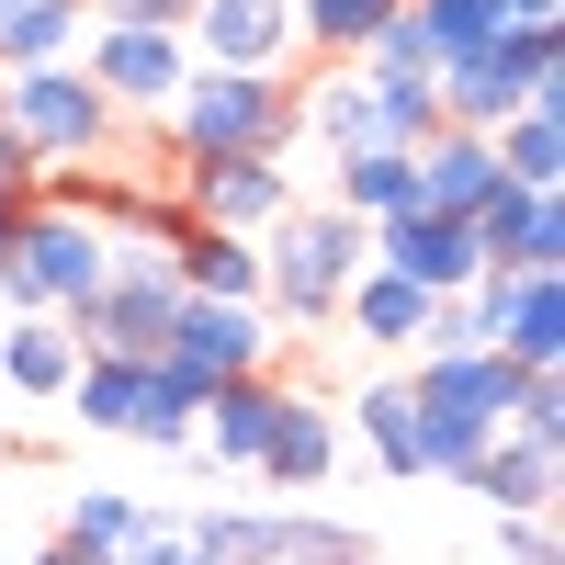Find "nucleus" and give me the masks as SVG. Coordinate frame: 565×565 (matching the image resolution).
<instances>
[{
  "label": "nucleus",
  "mask_w": 565,
  "mask_h": 565,
  "mask_svg": "<svg viewBox=\"0 0 565 565\" xmlns=\"http://www.w3.org/2000/svg\"><path fill=\"white\" fill-rule=\"evenodd\" d=\"M452 487H476L487 509H498V521H521V509H554V487H565V452L554 441H521V430H498L476 463H463V476Z\"/></svg>",
  "instance_id": "obj_19"
},
{
  "label": "nucleus",
  "mask_w": 565,
  "mask_h": 565,
  "mask_svg": "<svg viewBox=\"0 0 565 565\" xmlns=\"http://www.w3.org/2000/svg\"><path fill=\"white\" fill-rule=\"evenodd\" d=\"M68 407H79V430H114V441H136V407H148V351H79V373H68Z\"/></svg>",
  "instance_id": "obj_22"
},
{
  "label": "nucleus",
  "mask_w": 565,
  "mask_h": 565,
  "mask_svg": "<svg viewBox=\"0 0 565 565\" xmlns=\"http://www.w3.org/2000/svg\"><path fill=\"white\" fill-rule=\"evenodd\" d=\"M170 282L204 306H260V238H226V226H181Z\"/></svg>",
  "instance_id": "obj_20"
},
{
  "label": "nucleus",
  "mask_w": 565,
  "mask_h": 565,
  "mask_svg": "<svg viewBox=\"0 0 565 565\" xmlns=\"http://www.w3.org/2000/svg\"><path fill=\"white\" fill-rule=\"evenodd\" d=\"M271 407H282V373H226V385L204 396V418H193L204 476H249L260 441H271Z\"/></svg>",
  "instance_id": "obj_17"
},
{
  "label": "nucleus",
  "mask_w": 565,
  "mask_h": 565,
  "mask_svg": "<svg viewBox=\"0 0 565 565\" xmlns=\"http://www.w3.org/2000/svg\"><path fill=\"white\" fill-rule=\"evenodd\" d=\"M463 306H476V351L565 362V271H487Z\"/></svg>",
  "instance_id": "obj_10"
},
{
  "label": "nucleus",
  "mask_w": 565,
  "mask_h": 565,
  "mask_svg": "<svg viewBox=\"0 0 565 565\" xmlns=\"http://www.w3.org/2000/svg\"><path fill=\"white\" fill-rule=\"evenodd\" d=\"M0 125H12L45 170H90V159L114 148V125H125V114L90 90L79 57H45V68H0Z\"/></svg>",
  "instance_id": "obj_5"
},
{
  "label": "nucleus",
  "mask_w": 565,
  "mask_h": 565,
  "mask_svg": "<svg viewBox=\"0 0 565 565\" xmlns=\"http://www.w3.org/2000/svg\"><path fill=\"white\" fill-rule=\"evenodd\" d=\"M498 565H565V543H554V521H543V509L498 521Z\"/></svg>",
  "instance_id": "obj_34"
},
{
  "label": "nucleus",
  "mask_w": 565,
  "mask_h": 565,
  "mask_svg": "<svg viewBox=\"0 0 565 565\" xmlns=\"http://www.w3.org/2000/svg\"><path fill=\"white\" fill-rule=\"evenodd\" d=\"M407 170H418V215H463V226H476V204L498 193L487 136H463V125H430V136L407 148Z\"/></svg>",
  "instance_id": "obj_18"
},
{
  "label": "nucleus",
  "mask_w": 565,
  "mask_h": 565,
  "mask_svg": "<svg viewBox=\"0 0 565 565\" xmlns=\"http://www.w3.org/2000/svg\"><path fill=\"white\" fill-rule=\"evenodd\" d=\"M12 215H23V204H0V238H12Z\"/></svg>",
  "instance_id": "obj_40"
},
{
  "label": "nucleus",
  "mask_w": 565,
  "mask_h": 565,
  "mask_svg": "<svg viewBox=\"0 0 565 565\" xmlns=\"http://www.w3.org/2000/svg\"><path fill=\"white\" fill-rule=\"evenodd\" d=\"M79 68H90V90H103L114 114H159L181 79H193V45L181 34H148V23H90L79 34Z\"/></svg>",
  "instance_id": "obj_8"
},
{
  "label": "nucleus",
  "mask_w": 565,
  "mask_h": 565,
  "mask_svg": "<svg viewBox=\"0 0 565 565\" xmlns=\"http://www.w3.org/2000/svg\"><path fill=\"white\" fill-rule=\"evenodd\" d=\"M34 193H45V159L23 148L12 125H0V204H34Z\"/></svg>",
  "instance_id": "obj_36"
},
{
  "label": "nucleus",
  "mask_w": 565,
  "mask_h": 565,
  "mask_svg": "<svg viewBox=\"0 0 565 565\" xmlns=\"http://www.w3.org/2000/svg\"><path fill=\"white\" fill-rule=\"evenodd\" d=\"M193 12H204V0H103L90 23H148V34H181Z\"/></svg>",
  "instance_id": "obj_35"
},
{
  "label": "nucleus",
  "mask_w": 565,
  "mask_h": 565,
  "mask_svg": "<svg viewBox=\"0 0 565 565\" xmlns=\"http://www.w3.org/2000/svg\"><path fill=\"white\" fill-rule=\"evenodd\" d=\"M249 476H260L271 498H317L328 476H340V418H328L317 396H295V385H282L271 441H260V463H249Z\"/></svg>",
  "instance_id": "obj_16"
},
{
  "label": "nucleus",
  "mask_w": 565,
  "mask_h": 565,
  "mask_svg": "<svg viewBox=\"0 0 565 565\" xmlns=\"http://www.w3.org/2000/svg\"><path fill=\"white\" fill-rule=\"evenodd\" d=\"M487 159H498V181H521V193H565V103H532V114L487 125Z\"/></svg>",
  "instance_id": "obj_23"
},
{
  "label": "nucleus",
  "mask_w": 565,
  "mask_h": 565,
  "mask_svg": "<svg viewBox=\"0 0 565 565\" xmlns=\"http://www.w3.org/2000/svg\"><path fill=\"white\" fill-rule=\"evenodd\" d=\"M34 565H90V554H79V543H68V532H57V543H45V554H34Z\"/></svg>",
  "instance_id": "obj_39"
},
{
  "label": "nucleus",
  "mask_w": 565,
  "mask_h": 565,
  "mask_svg": "<svg viewBox=\"0 0 565 565\" xmlns=\"http://www.w3.org/2000/svg\"><path fill=\"white\" fill-rule=\"evenodd\" d=\"M373 260H385L396 282H418V295H476V282H487L463 215H385V226H373Z\"/></svg>",
  "instance_id": "obj_12"
},
{
  "label": "nucleus",
  "mask_w": 565,
  "mask_h": 565,
  "mask_svg": "<svg viewBox=\"0 0 565 565\" xmlns=\"http://www.w3.org/2000/svg\"><path fill=\"white\" fill-rule=\"evenodd\" d=\"M430 90H441V125H463V136H487V125L532 114V103H565V23H509V34H487L476 57H452Z\"/></svg>",
  "instance_id": "obj_4"
},
{
  "label": "nucleus",
  "mask_w": 565,
  "mask_h": 565,
  "mask_svg": "<svg viewBox=\"0 0 565 565\" xmlns=\"http://www.w3.org/2000/svg\"><path fill=\"white\" fill-rule=\"evenodd\" d=\"M148 521H159V509H148V498H125V487H79V498H68V543H79L90 565H114Z\"/></svg>",
  "instance_id": "obj_29"
},
{
  "label": "nucleus",
  "mask_w": 565,
  "mask_h": 565,
  "mask_svg": "<svg viewBox=\"0 0 565 565\" xmlns=\"http://www.w3.org/2000/svg\"><path fill=\"white\" fill-rule=\"evenodd\" d=\"M271 340H282V328H271L260 306H204V295H181V317H170L159 362H181V373H193V385L215 396L226 373H271Z\"/></svg>",
  "instance_id": "obj_11"
},
{
  "label": "nucleus",
  "mask_w": 565,
  "mask_h": 565,
  "mask_svg": "<svg viewBox=\"0 0 565 565\" xmlns=\"http://www.w3.org/2000/svg\"><path fill=\"white\" fill-rule=\"evenodd\" d=\"M193 554L204 565H282V498L271 509H238V498H215V509H193Z\"/></svg>",
  "instance_id": "obj_27"
},
{
  "label": "nucleus",
  "mask_w": 565,
  "mask_h": 565,
  "mask_svg": "<svg viewBox=\"0 0 565 565\" xmlns=\"http://www.w3.org/2000/svg\"><path fill=\"white\" fill-rule=\"evenodd\" d=\"M509 385H521V362H509V351H418V362H407L418 476H463V463L509 430Z\"/></svg>",
  "instance_id": "obj_3"
},
{
  "label": "nucleus",
  "mask_w": 565,
  "mask_h": 565,
  "mask_svg": "<svg viewBox=\"0 0 565 565\" xmlns=\"http://www.w3.org/2000/svg\"><path fill=\"white\" fill-rule=\"evenodd\" d=\"M351 430H362V452L385 463V476H418V396H407V373H362Z\"/></svg>",
  "instance_id": "obj_26"
},
{
  "label": "nucleus",
  "mask_w": 565,
  "mask_h": 565,
  "mask_svg": "<svg viewBox=\"0 0 565 565\" xmlns=\"http://www.w3.org/2000/svg\"><path fill=\"white\" fill-rule=\"evenodd\" d=\"M509 23H565V0H509Z\"/></svg>",
  "instance_id": "obj_38"
},
{
  "label": "nucleus",
  "mask_w": 565,
  "mask_h": 565,
  "mask_svg": "<svg viewBox=\"0 0 565 565\" xmlns=\"http://www.w3.org/2000/svg\"><path fill=\"white\" fill-rule=\"evenodd\" d=\"M181 45L193 68H295V0H204Z\"/></svg>",
  "instance_id": "obj_13"
},
{
  "label": "nucleus",
  "mask_w": 565,
  "mask_h": 565,
  "mask_svg": "<svg viewBox=\"0 0 565 565\" xmlns=\"http://www.w3.org/2000/svg\"><path fill=\"white\" fill-rule=\"evenodd\" d=\"M295 125L317 136V148L328 159H362V148H396V136H385V90H373L351 57H328L317 79H295Z\"/></svg>",
  "instance_id": "obj_15"
},
{
  "label": "nucleus",
  "mask_w": 565,
  "mask_h": 565,
  "mask_svg": "<svg viewBox=\"0 0 565 565\" xmlns=\"http://www.w3.org/2000/svg\"><path fill=\"white\" fill-rule=\"evenodd\" d=\"M282 565H373V543H340V554H282Z\"/></svg>",
  "instance_id": "obj_37"
},
{
  "label": "nucleus",
  "mask_w": 565,
  "mask_h": 565,
  "mask_svg": "<svg viewBox=\"0 0 565 565\" xmlns=\"http://www.w3.org/2000/svg\"><path fill=\"white\" fill-rule=\"evenodd\" d=\"M68 373H79V340L57 317H12V340H0V385H12L23 407H45V396H68Z\"/></svg>",
  "instance_id": "obj_25"
},
{
  "label": "nucleus",
  "mask_w": 565,
  "mask_h": 565,
  "mask_svg": "<svg viewBox=\"0 0 565 565\" xmlns=\"http://www.w3.org/2000/svg\"><path fill=\"white\" fill-rule=\"evenodd\" d=\"M373 260V226L340 215V204H295V215H271L260 226V317L271 328H328L340 317V282Z\"/></svg>",
  "instance_id": "obj_2"
},
{
  "label": "nucleus",
  "mask_w": 565,
  "mask_h": 565,
  "mask_svg": "<svg viewBox=\"0 0 565 565\" xmlns=\"http://www.w3.org/2000/svg\"><path fill=\"white\" fill-rule=\"evenodd\" d=\"M351 68H362V79H441V57H430V34H418V12H407V0L385 12V34H373Z\"/></svg>",
  "instance_id": "obj_33"
},
{
  "label": "nucleus",
  "mask_w": 565,
  "mask_h": 565,
  "mask_svg": "<svg viewBox=\"0 0 565 565\" xmlns=\"http://www.w3.org/2000/svg\"><path fill=\"white\" fill-rule=\"evenodd\" d=\"M193 418H204V385L181 362L148 351V407H136V441H159V452H193Z\"/></svg>",
  "instance_id": "obj_31"
},
{
  "label": "nucleus",
  "mask_w": 565,
  "mask_h": 565,
  "mask_svg": "<svg viewBox=\"0 0 565 565\" xmlns=\"http://www.w3.org/2000/svg\"><path fill=\"white\" fill-rule=\"evenodd\" d=\"M476 260L487 271H565V193L498 181V193L476 204Z\"/></svg>",
  "instance_id": "obj_14"
},
{
  "label": "nucleus",
  "mask_w": 565,
  "mask_h": 565,
  "mask_svg": "<svg viewBox=\"0 0 565 565\" xmlns=\"http://www.w3.org/2000/svg\"><path fill=\"white\" fill-rule=\"evenodd\" d=\"M396 0H295V45L306 57H362L373 34H385Z\"/></svg>",
  "instance_id": "obj_30"
},
{
  "label": "nucleus",
  "mask_w": 565,
  "mask_h": 565,
  "mask_svg": "<svg viewBox=\"0 0 565 565\" xmlns=\"http://www.w3.org/2000/svg\"><path fill=\"white\" fill-rule=\"evenodd\" d=\"M170 193H181V215H193V226H226V238H260L271 215H295V204H306L282 159H181Z\"/></svg>",
  "instance_id": "obj_9"
},
{
  "label": "nucleus",
  "mask_w": 565,
  "mask_h": 565,
  "mask_svg": "<svg viewBox=\"0 0 565 565\" xmlns=\"http://www.w3.org/2000/svg\"><path fill=\"white\" fill-rule=\"evenodd\" d=\"M430 306H441V295H418V282H396L385 260H362V271L340 282V317L362 328L373 351H418V328H430Z\"/></svg>",
  "instance_id": "obj_21"
},
{
  "label": "nucleus",
  "mask_w": 565,
  "mask_h": 565,
  "mask_svg": "<svg viewBox=\"0 0 565 565\" xmlns=\"http://www.w3.org/2000/svg\"><path fill=\"white\" fill-rule=\"evenodd\" d=\"M328 204H340V215H362V226H385V215H418V170H407V148L328 159Z\"/></svg>",
  "instance_id": "obj_24"
},
{
  "label": "nucleus",
  "mask_w": 565,
  "mask_h": 565,
  "mask_svg": "<svg viewBox=\"0 0 565 565\" xmlns=\"http://www.w3.org/2000/svg\"><path fill=\"white\" fill-rule=\"evenodd\" d=\"M103 260H114V238H103L90 215H68V204H23L12 238H0V295H12L23 317H57V306H79L90 282H103Z\"/></svg>",
  "instance_id": "obj_6"
},
{
  "label": "nucleus",
  "mask_w": 565,
  "mask_h": 565,
  "mask_svg": "<svg viewBox=\"0 0 565 565\" xmlns=\"http://www.w3.org/2000/svg\"><path fill=\"white\" fill-rule=\"evenodd\" d=\"M90 12L79 0H0V68H45V57H79Z\"/></svg>",
  "instance_id": "obj_28"
},
{
  "label": "nucleus",
  "mask_w": 565,
  "mask_h": 565,
  "mask_svg": "<svg viewBox=\"0 0 565 565\" xmlns=\"http://www.w3.org/2000/svg\"><path fill=\"white\" fill-rule=\"evenodd\" d=\"M181 317V282H170V249H114L103 282H90L79 306H57V328L79 351H159Z\"/></svg>",
  "instance_id": "obj_7"
},
{
  "label": "nucleus",
  "mask_w": 565,
  "mask_h": 565,
  "mask_svg": "<svg viewBox=\"0 0 565 565\" xmlns=\"http://www.w3.org/2000/svg\"><path fill=\"white\" fill-rule=\"evenodd\" d=\"M418 12V34H430V57L452 68V57H476L487 34H509V0H407Z\"/></svg>",
  "instance_id": "obj_32"
},
{
  "label": "nucleus",
  "mask_w": 565,
  "mask_h": 565,
  "mask_svg": "<svg viewBox=\"0 0 565 565\" xmlns=\"http://www.w3.org/2000/svg\"><path fill=\"white\" fill-rule=\"evenodd\" d=\"M170 159H282L295 148V68H193L159 103Z\"/></svg>",
  "instance_id": "obj_1"
}]
</instances>
